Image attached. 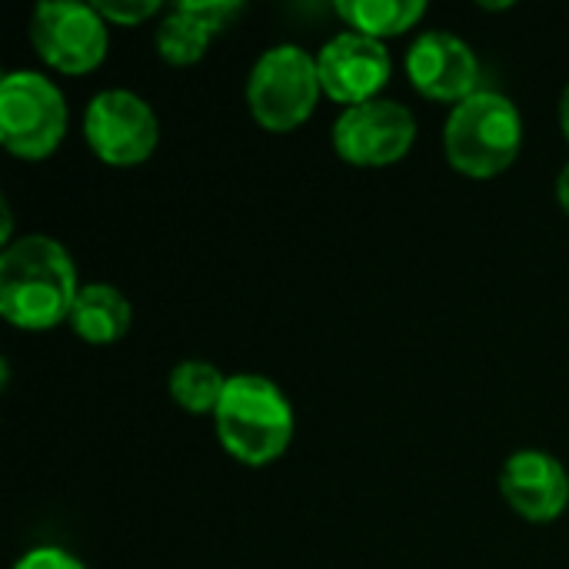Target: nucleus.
<instances>
[{
  "label": "nucleus",
  "mask_w": 569,
  "mask_h": 569,
  "mask_svg": "<svg viewBox=\"0 0 569 569\" xmlns=\"http://www.w3.org/2000/svg\"><path fill=\"white\" fill-rule=\"evenodd\" d=\"M80 293L67 247L43 233H27L0 253V313L17 330H50L70 320Z\"/></svg>",
  "instance_id": "obj_1"
},
{
  "label": "nucleus",
  "mask_w": 569,
  "mask_h": 569,
  "mask_svg": "<svg viewBox=\"0 0 569 569\" xmlns=\"http://www.w3.org/2000/svg\"><path fill=\"white\" fill-rule=\"evenodd\" d=\"M213 427L220 447L233 460L247 467H267L293 443L297 417L287 393L273 380L260 373H237L230 377L213 413Z\"/></svg>",
  "instance_id": "obj_2"
},
{
  "label": "nucleus",
  "mask_w": 569,
  "mask_h": 569,
  "mask_svg": "<svg viewBox=\"0 0 569 569\" xmlns=\"http://www.w3.org/2000/svg\"><path fill=\"white\" fill-rule=\"evenodd\" d=\"M523 147V117L500 90H477L443 123V153L453 170L490 180L513 167Z\"/></svg>",
  "instance_id": "obj_3"
},
{
  "label": "nucleus",
  "mask_w": 569,
  "mask_h": 569,
  "mask_svg": "<svg viewBox=\"0 0 569 569\" xmlns=\"http://www.w3.org/2000/svg\"><path fill=\"white\" fill-rule=\"evenodd\" d=\"M320 70L317 53L297 47V43H277L267 47L247 77V103L253 120L263 130L287 133L310 120L317 100H320Z\"/></svg>",
  "instance_id": "obj_4"
},
{
  "label": "nucleus",
  "mask_w": 569,
  "mask_h": 569,
  "mask_svg": "<svg viewBox=\"0 0 569 569\" xmlns=\"http://www.w3.org/2000/svg\"><path fill=\"white\" fill-rule=\"evenodd\" d=\"M67 100L37 70H10L0 80V143L20 160L50 157L67 137Z\"/></svg>",
  "instance_id": "obj_5"
},
{
  "label": "nucleus",
  "mask_w": 569,
  "mask_h": 569,
  "mask_svg": "<svg viewBox=\"0 0 569 569\" xmlns=\"http://www.w3.org/2000/svg\"><path fill=\"white\" fill-rule=\"evenodd\" d=\"M30 43L60 73H90L107 60L110 27L97 3L47 0L30 17Z\"/></svg>",
  "instance_id": "obj_6"
},
{
  "label": "nucleus",
  "mask_w": 569,
  "mask_h": 569,
  "mask_svg": "<svg viewBox=\"0 0 569 569\" xmlns=\"http://www.w3.org/2000/svg\"><path fill=\"white\" fill-rule=\"evenodd\" d=\"M83 137L103 163L140 167L160 143V120L140 93L113 87L87 103Z\"/></svg>",
  "instance_id": "obj_7"
},
{
  "label": "nucleus",
  "mask_w": 569,
  "mask_h": 569,
  "mask_svg": "<svg viewBox=\"0 0 569 569\" xmlns=\"http://www.w3.org/2000/svg\"><path fill=\"white\" fill-rule=\"evenodd\" d=\"M417 140V117L400 100H367L347 107L333 123V150L350 167H393Z\"/></svg>",
  "instance_id": "obj_8"
},
{
  "label": "nucleus",
  "mask_w": 569,
  "mask_h": 569,
  "mask_svg": "<svg viewBox=\"0 0 569 569\" xmlns=\"http://www.w3.org/2000/svg\"><path fill=\"white\" fill-rule=\"evenodd\" d=\"M320 87L330 100L347 107L377 100L393 73V60L383 40H373L357 30L333 33L317 53Z\"/></svg>",
  "instance_id": "obj_9"
},
{
  "label": "nucleus",
  "mask_w": 569,
  "mask_h": 569,
  "mask_svg": "<svg viewBox=\"0 0 569 569\" xmlns=\"http://www.w3.org/2000/svg\"><path fill=\"white\" fill-rule=\"evenodd\" d=\"M407 77L423 97L457 107L480 90V60L463 37L427 30L407 50Z\"/></svg>",
  "instance_id": "obj_10"
},
{
  "label": "nucleus",
  "mask_w": 569,
  "mask_h": 569,
  "mask_svg": "<svg viewBox=\"0 0 569 569\" xmlns=\"http://www.w3.org/2000/svg\"><path fill=\"white\" fill-rule=\"evenodd\" d=\"M500 493L530 523H550L569 507L567 467L547 450H517L500 470Z\"/></svg>",
  "instance_id": "obj_11"
},
{
  "label": "nucleus",
  "mask_w": 569,
  "mask_h": 569,
  "mask_svg": "<svg viewBox=\"0 0 569 569\" xmlns=\"http://www.w3.org/2000/svg\"><path fill=\"white\" fill-rule=\"evenodd\" d=\"M67 323L73 327L80 340L103 347V343H117L120 337H127L133 323V307L113 283H83Z\"/></svg>",
  "instance_id": "obj_12"
},
{
  "label": "nucleus",
  "mask_w": 569,
  "mask_h": 569,
  "mask_svg": "<svg viewBox=\"0 0 569 569\" xmlns=\"http://www.w3.org/2000/svg\"><path fill=\"white\" fill-rule=\"evenodd\" d=\"M427 0H340L337 13L350 23V30L367 33L373 40L407 33L427 17Z\"/></svg>",
  "instance_id": "obj_13"
},
{
  "label": "nucleus",
  "mask_w": 569,
  "mask_h": 569,
  "mask_svg": "<svg viewBox=\"0 0 569 569\" xmlns=\"http://www.w3.org/2000/svg\"><path fill=\"white\" fill-rule=\"evenodd\" d=\"M230 377L220 373V367L207 360H180L170 370V397L180 410L187 413H217L223 393H227Z\"/></svg>",
  "instance_id": "obj_14"
},
{
  "label": "nucleus",
  "mask_w": 569,
  "mask_h": 569,
  "mask_svg": "<svg viewBox=\"0 0 569 569\" xmlns=\"http://www.w3.org/2000/svg\"><path fill=\"white\" fill-rule=\"evenodd\" d=\"M213 37H217V33H213L203 20H197V17L187 13L183 7H173V10L160 20L153 40H157V53H160L167 63H173V67H190V63L203 60V53H207V47H210Z\"/></svg>",
  "instance_id": "obj_15"
},
{
  "label": "nucleus",
  "mask_w": 569,
  "mask_h": 569,
  "mask_svg": "<svg viewBox=\"0 0 569 569\" xmlns=\"http://www.w3.org/2000/svg\"><path fill=\"white\" fill-rule=\"evenodd\" d=\"M177 7H183L187 13H193L197 20H203L213 33H223L243 13V3L240 0H180Z\"/></svg>",
  "instance_id": "obj_16"
},
{
  "label": "nucleus",
  "mask_w": 569,
  "mask_h": 569,
  "mask_svg": "<svg viewBox=\"0 0 569 569\" xmlns=\"http://www.w3.org/2000/svg\"><path fill=\"white\" fill-rule=\"evenodd\" d=\"M97 10L103 13L107 23L130 27V23L153 17L160 10V0H97Z\"/></svg>",
  "instance_id": "obj_17"
},
{
  "label": "nucleus",
  "mask_w": 569,
  "mask_h": 569,
  "mask_svg": "<svg viewBox=\"0 0 569 569\" xmlns=\"http://www.w3.org/2000/svg\"><path fill=\"white\" fill-rule=\"evenodd\" d=\"M13 569H87L73 553L60 550V547H33L27 550Z\"/></svg>",
  "instance_id": "obj_18"
},
{
  "label": "nucleus",
  "mask_w": 569,
  "mask_h": 569,
  "mask_svg": "<svg viewBox=\"0 0 569 569\" xmlns=\"http://www.w3.org/2000/svg\"><path fill=\"white\" fill-rule=\"evenodd\" d=\"M557 203L569 213V163L560 170V177H557Z\"/></svg>",
  "instance_id": "obj_19"
},
{
  "label": "nucleus",
  "mask_w": 569,
  "mask_h": 569,
  "mask_svg": "<svg viewBox=\"0 0 569 569\" xmlns=\"http://www.w3.org/2000/svg\"><path fill=\"white\" fill-rule=\"evenodd\" d=\"M560 127H563V133H567L569 140V83L567 90H563V97H560Z\"/></svg>",
  "instance_id": "obj_20"
}]
</instances>
